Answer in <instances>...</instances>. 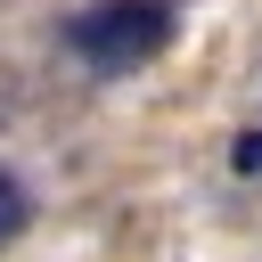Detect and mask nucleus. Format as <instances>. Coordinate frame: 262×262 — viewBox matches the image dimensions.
Wrapping results in <instances>:
<instances>
[{"label": "nucleus", "mask_w": 262, "mask_h": 262, "mask_svg": "<svg viewBox=\"0 0 262 262\" xmlns=\"http://www.w3.org/2000/svg\"><path fill=\"white\" fill-rule=\"evenodd\" d=\"M172 33H180V8L172 0H90L74 25H66V49H74V66L82 74H139V66H156L164 49H172Z\"/></svg>", "instance_id": "nucleus-1"}, {"label": "nucleus", "mask_w": 262, "mask_h": 262, "mask_svg": "<svg viewBox=\"0 0 262 262\" xmlns=\"http://www.w3.org/2000/svg\"><path fill=\"white\" fill-rule=\"evenodd\" d=\"M25 221H33V188L0 164V246H16V237H25Z\"/></svg>", "instance_id": "nucleus-2"}, {"label": "nucleus", "mask_w": 262, "mask_h": 262, "mask_svg": "<svg viewBox=\"0 0 262 262\" xmlns=\"http://www.w3.org/2000/svg\"><path fill=\"white\" fill-rule=\"evenodd\" d=\"M237 164H246V172H262V139H237Z\"/></svg>", "instance_id": "nucleus-3"}]
</instances>
